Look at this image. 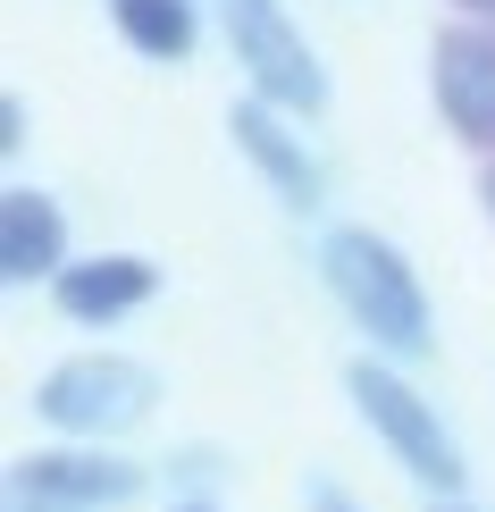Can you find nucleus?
Masks as SVG:
<instances>
[{"label":"nucleus","mask_w":495,"mask_h":512,"mask_svg":"<svg viewBox=\"0 0 495 512\" xmlns=\"http://www.w3.org/2000/svg\"><path fill=\"white\" fill-rule=\"evenodd\" d=\"M311 269L336 294V311L370 336V353H386V361H428L437 353V311H428V286H420L412 252L395 236H378V227H328Z\"/></svg>","instance_id":"nucleus-1"},{"label":"nucleus","mask_w":495,"mask_h":512,"mask_svg":"<svg viewBox=\"0 0 495 512\" xmlns=\"http://www.w3.org/2000/svg\"><path fill=\"white\" fill-rule=\"evenodd\" d=\"M344 395H353L361 429H370L386 454H395V471L412 479V487H428V496H462V487H470L462 437L445 429V412H437V403H428L386 353H361L353 370H344Z\"/></svg>","instance_id":"nucleus-2"},{"label":"nucleus","mask_w":495,"mask_h":512,"mask_svg":"<svg viewBox=\"0 0 495 512\" xmlns=\"http://www.w3.org/2000/svg\"><path fill=\"white\" fill-rule=\"evenodd\" d=\"M26 403H34V420H51L59 437L110 445V437H126V429L152 420L160 370H152V361H135V353H68V361H51V370L34 378Z\"/></svg>","instance_id":"nucleus-3"},{"label":"nucleus","mask_w":495,"mask_h":512,"mask_svg":"<svg viewBox=\"0 0 495 512\" xmlns=\"http://www.w3.org/2000/svg\"><path fill=\"white\" fill-rule=\"evenodd\" d=\"M219 26H227L235 68H244V84L261 101H277V110H294V118L328 110V68H319L311 34L286 17V0H219Z\"/></svg>","instance_id":"nucleus-4"},{"label":"nucleus","mask_w":495,"mask_h":512,"mask_svg":"<svg viewBox=\"0 0 495 512\" xmlns=\"http://www.w3.org/2000/svg\"><path fill=\"white\" fill-rule=\"evenodd\" d=\"M227 135H235L244 168L269 185V202L286 210V219H319V210H328V160L311 152V135H303V118H294V110L244 93L227 110Z\"/></svg>","instance_id":"nucleus-5"},{"label":"nucleus","mask_w":495,"mask_h":512,"mask_svg":"<svg viewBox=\"0 0 495 512\" xmlns=\"http://www.w3.org/2000/svg\"><path fill=\"white\" fill-rule=\"evenodd\" d=\"M9 487L34 496V504H51V512H126L152 487V471L110 454V445H76L68 437V445H51V454H26L9 471Z\"/></svg>","instance_id":"nucleus-6"},{"label":"nucleus","mask_w":495,"mask_h":512,"mask_svg":"<svg viewBox=\"0 0 495 512\" xmlns=\"http://www.w3.org/2000/svg\"><path fill=\"white\" fill-rule=\"evenodd\" d=\"M428 93H437V118L454 126V143L495 160V26L487 17H462L428 42Z\"/></svg>","instance_id":"nucleus-7"},{"label":"nucleus","mask_w":495,"mask_h":512,"mask_svg":"<svg viewBox=\"0 0 495 512\" xmlns=\"http://www.w3.org/2000/svg\"><path fill=\"white\" fill-rule=\"evenodd\" d=\"M160 294V269L143 261V252H84L51 277V303L59 319H76V328H118V319H135L143 303Z\"/></svg>","instance_id":"nucleus-8"},{"label":"nucleus","mask_w":495,"mask_h":512,"mask_svg":"<svg viewBox=\"0 0 495 512\" xmlns=\"http://www.w3.org/2000/svg\"><path fill=\"white\" fill-rule=\"evenodd\" d=\"M68 261L76 252H68V210H59V194L9 185L0 194V277L9 286H51Z\"/></svg>","instance_id":"nucleus-9"},{"label":"nucleus","mask_w":495,"mask_h":512,"mask_svg":"<svg viewBox=\"0 0 495 512\" xmlns=\"http://www.w3.org/2000/svg\"><path fill=\"white\" fill-rule=\"evenodd\" d=\"M110 26L126 34V51H135V59L185 68L193 42H202V9H193V0H110Z\"/></svg>","instance_id":"nucleus-10"},{"label":"nucleus","mask_w":495,"mask_h":512,"mask_svg":"<svg viewBox=\"0 0 495 512\" xmlns=\"http://www.w3.org/2000/svg\"><path fill=\"white\" fill-rule=\"evenodd\" d=\"M303 512H370V504H361V496H353V487H344V479L311 471V479H303Z\"/></svg>","instance_id":"nucleus-11"},{"label":"nucleus","mask_w":495,"mask_h":512,"mask_svg":"<svg viewBox=\"0 0 495 512\" xmlns=\"http://www.w3.org/2000/svg\"><path fill=\"white\" fill-rule=\"evenodd\" d=\"M26 126H34V118H26V101H17V93H0V152H26V143H34Z\"/></svg>","instance_id":"nucleus-12"},{"label":"nucleus","mask_w":495,"mask_h":512,"mask_svg":"<svg viewBox=\"0 0 495 512\" xmlns=\"http://www.w3.org/2000/svg\"><path fill=\"white\" fill-rule=\"evenodd\" d=\"M428 512H479V504H462V496H428Z\"/></svg>","instance_id":"nucleus-13"},{"label":"nucleus","mask_w":495,"mask_h":512,"mask_svg":"<svg viewBox=\"0 0 495 512\" xmlns=\"http://www.w3.org/2000/svg\"><path fill=\"white\" fill-rule=\"evenodd\" d=\"M479 202H487V219H495V160H487V177H479Z\"/></svg>","instance_id":"nucleus-14"},{"label":"nucleus","mask_w":495,"mask_h":512,"mask_svg":"<svg viewBox=\"0 0 495 512\" xmlns=\"http://www.w3.org/2000/svg\"><path fill=\"white\" fill-rule=\"evenodd\" d=\"M462 9H470V17H487V26H495V0H462Z\"/></svg>","instance_id":"nucleus-15"},{"label":"nucleus","mask_w":495,"mask_h":512,"mask_svg":"<svg viewBox=\"0 0 495 512\" xmlns=\"http://www.w3.org/2000/svg\"><path fill=\"white\" fill-rule=\"evenodd\" d=\"M168 512H210V504H168Z\"/></svg>","instance_id":"nucleus-16"}]
</instances>
